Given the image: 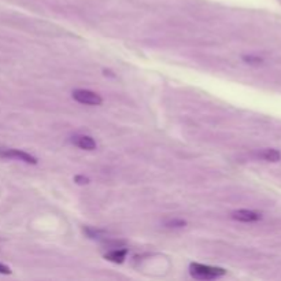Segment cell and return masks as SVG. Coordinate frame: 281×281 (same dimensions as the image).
Returning <instances> with one entry per match:
<instances>
[{
	"mask_svg": "<svg viewBox=\"0 0 281 281\" xmlns=\"http://www.w3.org/2000/svg\"><path fill=\"white\" fill-rule=\"evenodd\" d=\"M190 273L192 277L197 280H213L224 276L225 270L221 267L209 266V265H200V263H191Z\"/></svg>",
	"mask_w": 281,
	"mask_h": 281,
	"instance_id": "6da1fadb",
	"label": "cell"
},
{
	"mask_svg": "<svg viewBox=\"0 0 281 281\" xmlns=\"http://www.w3.org/2000/svg\"><path fill=\"white\" fill-rule=\"evenodd\" d=\"M73 99L77 100L81 105L88 106H100L103 99L96 92L89 91V89H76L73 91Z\"/></svg>",
	"mask_w": 281,
	"mask_h": 281,
	"instance_id": "7a4b0ae2",
	"label": "cell"
},
{
	"mask_svg": "<svg viewBox=\"0 0 281 281\" xmlns=\"http://www.w3.org/2000/svg\"><path fill=\"white\" fill-rule=\"evenodd\" d=\"M0 156H3V158H11V159H20V161L26 162V163H32V165L37 163V159H36L33 155L28 154V152H25V151H21V150H14V148L1 150V151H0Z\"/></svg>",
	"mask_w": 281,
	"mask_h": 281,
	"instance_id": "3957f363",
	"label": "cell"
},
{
	"mask_svg": "<svg viewBox=\"0 0 281 281\" xmlns=\"http://www.w3.org/2000/svg\"><path fill=\"white\" fill-rule=\"evenodd\" d=\"M232 218L240 222H255V221H259L262 216L259 213L251 210H236L232 213Z\"/></svg>",
	"mask_w": 281,
	"mask_h": 281,
	"instance_id": "277c9868",
	"label": "cell"
},
{
	"mask_svg": "<svg viewBox=\"0 0 281 281\" xmlns=\"http://www.w3.org/2000/svg\"><path fill=\"white\" fill-rule=\"evenodd\" d=\"M73 143L81 150H86V151H92L96 148V141L93 140L91 136H76Z\"/></svg>",
	"mask_w": 281,
	"mask_h": 281,
	"instance_id": "5b68a950",
	"label": "cell"
},
{
	"mask_svg": "<svg viewBox=\"0 0 281 281\" xmlns=\"http://www.w3.org/2000/svg\"><path fill=\"white\" fill-rule=\"evenodd\" d=\"M128 250H112L110 253H107L105 255V258L110 262H114V263H122L125 257H127Z\"/></svg>",
	"mask_w": 281,
	"mask_h": 281,
	"instance_id": "8992f818",
	"label": "cell"
},
{
	"mask_svg": "<svg viewBox=\"0 0 281 281\" xmlns=\"http://www.w3.org/2000/svg\"><path fill=\"white\" fill-rule=\"evenodd\" d=\"M259 156L267 162H279L281 159V152L273 148H266V150L260 151Z\"/></svg>",
	"mask_w": 281,
	"mask_h": 281,
	"instance_id": "52a82bcc",
	"label": "cell"
},
{
	"mask_svg": "<svg viewBox=\"0 0 281 281\" xmlns=\"http://www.w3.org/2000/svg\"><path fill=\"white\" fill-rule=\"evenodd\" d=\"M166 225L170 226V228H183V226L187 225V222L183 221V219H173V221H169Z\"/></svg>",
	"mask_w": 281,
	"mask_h": 281,
	"instance_id": "ba28073f",
	"label": "cell"
},
{
	"mask_svg": "<svg viewBox=\"0 0 281 281\" xmlns=\"http://www.w3.org/2000/svg\"><path fill=\"white\" fill-rule=\"evenodd\" d=\"M74 181H76L77 184H81V185H83V184L89 183V178H88V177H85V176H76L74 177Z\"/></svg>",
	"mask_w": 281,
	"mask_h": 281,
	"instance_id": "9c48e42d",
	"label": "cell"
},
{
	"mask_svg": "<svg viewBox=\"0 0 281 281\" xmlns=\"http://www.w3.org/2000/svg\"><path fill=\"white\" fill-rule=\"evenodd\" d=\"M243 59L247 61V64H260V62H262V59H259V58H254V56H244Z\"/></svg>",
	"mask_w": 281,
	"mask_h": 281,
	"instance_id": "30bf717a",
	"label": "cell"
},
{
	"mask_svg": "<svg viewBox=\"0 0 281 281\" xmlns=\"http://www.w3.org/2000/svg\"><path fill=\"white\" fill-rule=\"evenodd\" d=\"M10 273H11L10 267L6 266V265H3V263H0V274H10Z\"/></svg>",
	"mask_w": 281,
	"mask_h": 281,
	"instance_id": "8fae6325",
	"label": "cell"
}]
</instances>
